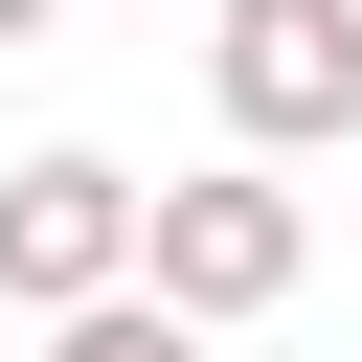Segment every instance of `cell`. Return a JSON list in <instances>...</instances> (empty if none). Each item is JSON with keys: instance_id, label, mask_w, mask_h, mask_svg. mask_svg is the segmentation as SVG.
I'll list each match as a JSON object with an SVG mask.
<instances>
[{"instance_id": "7a4b0ae2", "label": "cell", "mask_w": 362, "mask_h": 362, "mask_svg": "<svg viewBox=\"0 0 362 362\" xmlns=\"http://www.w3.org/2000/svg\"><path fill=\"white\" fill-rule=\"evenodd\" d=\"M204 90H226L249 158L362 136V0H204Z\"/></svg>"}, {"instance_id": "3957f363", "label": "cell", "mask_w": 362, "mask_h": 362, "mask_svg": "<svg viewBox=\"0 0 362 362\" xmlns=\"http://www.w3.org/2000/svg\"><path fill=\"white\" fill-rule=\"evenodd\" d=\"M136 158H0V294L23 317H90V294H136Z\"/></svg>"}, {"instance_id": "277c9868", "label": "cell", "mask_w": 362, "mask_h": 362, "mask_svg": "<svg viewBox=\"0 0 362 362\" xmlns=\"http://www.w3.org/2000/svg\"><path fill=\"white\" fill-rule=\"evenodd\" d=\"M45 362H204V317H158V294H90V317H45Z\"/></svg>"}, {"instance_id": "5b68a950", "label": "cell", "mask_w": 362, "mask_h": 362, "mask_svg": "<svg viewBox=\"0 0 362 362\" xmlns=\"http://www.w3.org/2000/svg\"><path fill=\"white\" fill-rule=\"evenodd\" d=\"M45 23H68V0H0V45H45Z\"/></svg>"}, {"instance_id": "6da1fadb", "label": "cell", "mask_w": 362, "mask_h": 362, "mask_svg": "<svg viewBox=\"0 0 362 362\" xmlns=\"http://www.w3.org/2000/svg\"><path fill=\"white\" fill-rule=\"evenodd\" d=\"M294 272H317V226H294V181H249V158L136 204V294H158V317H204V339H226V317H272Z\"/></svg>"}]
</instances>
